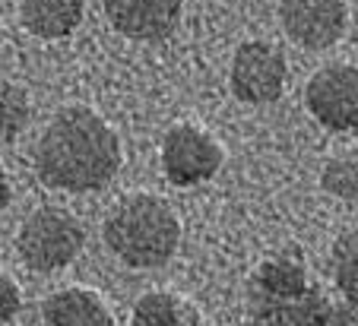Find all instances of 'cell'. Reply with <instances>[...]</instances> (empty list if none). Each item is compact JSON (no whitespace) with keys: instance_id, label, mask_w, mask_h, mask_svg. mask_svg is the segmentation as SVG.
<instances>
[{"instance_id":"13","label":"cell","mask_w":358,"mask_h":326,"mask_svg":"<svg viewBox=\"0 0 358 326\" xmlns=\"http://www.w3.org/2000/svg\"><path fill=\"white\" fill-rule=\"evenodd\" d=\"M130 326H200V317L187 301L165 292H152L136 301Z\"/></svg>"},{"instance_id":"14","label":"cell","mask_w":358,"mask_h":326,"mask_svg":"<svg viewBox=\"0 0 358 326\" xmlns=\"http://www.w3.org/2000/svg\"><path fill=\"white\" fill-rule=\"evenodd\" d=\"M333 279L345 301L358 304V225L333 244Z\"/></svg>"},{"instance_id":"18","label":"cell","mask_w":358,"mask_h":326,"mask_svg":"<svg viewBox=\"0 0 358 326\" xmlns=\"http://www.w3.org/2000/svg\"><path fill=\"white\" fill-rule=\"evenodd\" d=\"M320 326H358V304L345 301V304H330L320 320Z\"/></svg>"},{"instance_id":"11","label":"cell","mask_w":358,"mask_h":326,"mask_svg":"<svg viewBox=\"0 0 358 326\" xmlns=\"http://www.w3.org/2000/svg\"><path fill=\"white\" fill-rule=\"evenodd\" d=\"M304 288H311L308 272L298 253H276V257L264 260L257 272L250 276V292L248 295H270V298H285V295H301Z\"/></svg>"},{"instance_id":"5","label":"cell","mask_w":358,"mask_h":326,"mask_svg":"<svg viewBox=\"0 0 358 326\" xmlns=\"http://www.w3.org/2000/svg\"><path fill=\"white\" fill-rule=\"evenodd\" d=\"M308 111L330 130L358 127V67L330 64L317 70L304 89Z\"/></svg>"},{"instance_id":"8","label":"cell","mask_w":358,"mask_h":326,"mask_svg":"<svg viewBox=\"0 0 358 326\" xmlns=\"http://www.w3.org/2000/svg\"><path fill=\"white\" fill-rule=\"evenodd\" d=\"M105 13L127 38L156 41L181 22V0H105Z\"/></svg>"},{"instance_id":"17","label":"cell","mask_w":358,"mask_h":326,"mask_svg":"<svg viewBox=\"0 0 358 326\" xmlns=\"http://www.w3.org/2000/svg\"><path fill=\"white\" fill-rule=\"evenodd\" d=\"M16 311H20V288H16L13 279L0 272V323L13 320Z\"/></svg>"},{"instance_id":"19","label":"cell","mask_w":358,"mask_h":326,"mask_svg":"<svg viewBox=\"0 0 358 326\" xmlns=\"http://www.w3.org/2000/svg\"><path fill=\"white\" fill-rule=\"evenodd\" d=\"M7 203H10V181H7V175H3V168H0V212H3Z\"/></svg>"},{"instance_id":"15","label":"cell","mask_w":358,"mask_h":326,"mask_svg":"<svg viewBox=\"0 0 358 326\" xmlns=\"http://www.w3.org/2000/svg\"><path fill=\"white\" fill-rule=\"evenodd\" d=\"M320 184L327 193L339 200H358V149L330 158L324 175H320Z\"/></svg>"},{"instance_id":"6","label":"cell","mask_w":358,"mask_h":326,"mask_svg":"<svg viewBox=\"0 0 358 326\" xmlns=\"http://www.w3.org/2000/svg\"><path fill=\"white\" fill-rule=\"evenodd\" d=\"M285 89V57L266 41H244L231 61V92L248 105L276 102Z\"/></svg>"},{"instance_id":"7","label":"cell","mask_w":358,"mask_h":326,"mask_svg":"<svg viewBox=\"0 0 358 326\" xmlns=\"http://www.w3.org/2000/svg\"><path fill=\"white\" fill-rule=\"evenodd\" d=\"M279 20L292 41L301 48H330L345 32V3L343 0H282Z\"/></svg>"},{"instance_id":"1","label":"cell","mask_w":358,"mask_h":326,"mask_svg":"<svg viewBox=\"0 0 358 326\" xmlns=\"http://www.w3.org/2000/svg\"><path fill=\"white\" fill-rule=\"evenodd\" d=\"M35 168L41 181L57 191H99L121 168V143L95 111L64 108L41 133Z\"/></svg>"},{"instance_id":"10","label":"cell","mask_w":358,"mask_h":326,"mask_svg":"<svg viewBox=\"0 0 358 326\" xmlns=\"http://www.w3.org/2000/svg\"><path fill=\"white\" fill-rule=\"evenodd\" d=\"M48 326H111L105 301L89 288H64L45 301Z\"/></svg>"},{"instance_id":"3","label":"cell","mask_w":358,"mask_h":326,"mask_svg":"<svg viewBox=\"0 0 358 326\" xmlns=\"http://www.w3.org/2000/svg\"><path fill=\"white\" fill-rule=\"evenodd\" d=\"M16 247L29 269L55 272L73 263L76 253L83 251V228L67 209L45 206L22 222Z\"/></svg>"},{"instance_id":"12","label":"cell","mask_w":358,"mask_h":326,"mask_svg":"<svg viewBox=\"0 0 358 326\" xmlns=\"http://www.w3.org/2000/svg\"><path fill=\"white\" fill-rule=\"evenodd\" d=\"M83 20V0H22V26L38 38H64Z\"/></svg>"},{"instance_id":"9","label":"cell","mask_w":358,"mask_h":326,"mask_svg":"<svg viewBox=\"0 0 358 326\" xmlns=\"http://www.w3.org/2000/svg\"><path fill=\"white\" fill-rule=\"evenodd\" d=\"M327 298L317 288H304L301 295H248V317L250 326H320L327 313Z\"/></svg>"},{"instance_id":"4","label":"cell","mask_w":358,"mask_h":326,"mask_svg":"<svg viewBox=\"0 0 358 326\" xmlns=\"http://www.w3.org/2000/svg\"><path fill=\"white\" fill-rule=\"evenodd\" d=\"M222 165V146L210 133L178 124L165 133L162 143V168L165 177L178 187H194V184L210 181Z\"/></svg>"},{"instance_id":"2","label":"cell","mask_w":358,"mask_h":326,"mask_svg":"<svg viewBox=\"0 0 358 326\" xmlns=\"http://www.w3.org/2000/svg\"><path fill=\"white\" fill-rule=\"evenodd\" d=\"M108 247L134 269H152L171 260L181 241V222L165 200L140 193L111 209L105 222Z\"/></svg>"},{"instance_id":"16","label":"cell","mask_w":358,"mask_h":326,"mask_svg":"<svg viewBox=\"0 0 358 326\" xmlns=\"http://www.w3.org/2000/svg\"><path fill=\"white\" fill-rule=\"evenodd\" d=\"M29 124V98L20 86L0 80V143H10Z\"/></svg>"}]
</instances>
